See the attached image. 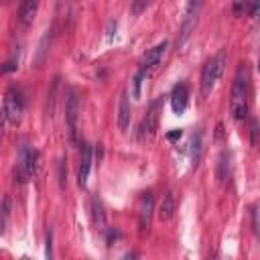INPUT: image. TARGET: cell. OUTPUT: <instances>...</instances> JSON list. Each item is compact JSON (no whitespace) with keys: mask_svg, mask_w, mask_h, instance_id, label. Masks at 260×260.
<instances>
[{"mask_svg":"<svg viewBox=\"0 0 260 260\" xmlns=\"http://www.w3.org/2000/svg\"><path fill=\"white\" fill-rule=\"evenodd\" d=\"M39 2L41 0H22L20 2V6H18V22L22 26H28L35 20V16L39 12Z\"/></svg>","mask_w":260,"mask_h":260,"instance_id":"cell-12","label":"cell"},{"mask_svg":"<svg viewBox=\"0 0 260 260\" xmlns=\"http://www.w3.org/2000/svg\"><path fill=\"white\" fill-rule=\"evenodd\" d=\"M8 215H10V197L6 195L4 201H2V228H4L6 221H8Z\"/></svg>","mask_w":260,"mask_h":260,"instance_id":"cell-18","label":"cell"},{"mask_svg":"<svg viewBox=\"0 0 260 260\" xmlns=\"http://www.w3.org/2000/svg\"><path fill=\"white\" fill-rule=\"evenodd\" d=\"M128 126H130V100H128V91H122L118 104V128L126 132Z\"/></svg>","mask_w":260,"mask_h":260,"instance_id":"cell-13","label":"cell"},{"mask_svg":"<svg viewBox=\"0 0 260 260\" xmlns=\"http://www.w3.org/2000/svg\"><path fill=\"white\" fill-rule=\"evenodd\" d=\"M225 59H228V53L225 49L217 51L211 59L205 61L203 69H201V95H209L215 81L221 77L223 73V65H225Z\"/></svg>","mask_w":260,"mask_h":260,"instance_id":"cell-2","label":"cell"},{"mask_svg":"<svg viewBox=\"0 0 260 260\" xmlns=\"http://www.w3.org/2000/svg\"><path fill=\"white\" fill-rule=\"evenodd\" d=\"M201 160V132H193L191 136V165L197 167Z\"/></svg>","mask_w":260,"mask_h":260,"instance_id":"cell-15","label":"cell"},{"mask_svg":"<svg viewBox=\"0 0 260 260\" xmlns=\"http://www.w3.org/2000/svg\"><path fill=\"white\" fill-rule=\"evenodd\" d=\"M2 114H4V122L6 124H16L20 120V114H22V95H20V91L16 87H10L4 93Z\"/></svg>","mask_w":260,"mask_h":260,"instance_id":"cell-5","label":"cell"},{"mask_svg":"<svg viewBox=\"0 0 260 260\" xmlns=\"http://www.w3.org/2000/svg\"><path fill=\"white\" fill-rule=\"evenodd\" d=\"M248 106H250V73L246 63H240L234 75L232 83V95H230V112L234 120H244L248 116Z\"/></svg>","mask_w":260,"mask_h":260,"instance_id":"cell-1","label":"cell"},{"mask_svg":"<svg viewBox=\"0 0 260 260\" xmlns=\"http://www.w3.org/2000/svg\"><path fill=\"white\" fill-rule=\"evenodd\" d=\"M258 10H260V0H254L252 2V8H250V14L254 16V14H258Z\"/></svg>","mask_w":260,"mask_h":260,"instance_id":"cell-22","label":"cell"},{"mask_svg":"<svg viewBox=\"0 0 260 260\" xmlns=\"http://www.w3.org/2000/svg\"><path fill=\"white\" fill-rule=\"evenodd\" d=\"M160 110H162V100L160 98L150 102V106H148V110H146V114L142 118V126H140L142 136H148V138L154 136L156 126H158V118H160Z\"/></svg>","mask_w":260,"mask_h":260,"instance_id":"cell-7","label":"cell"},{"mask_svg":"<svg viewBox=\"0 0 260 260\" xmlns=\"http://www.w3.org/2000/svg\"><path fill=\"white\" fill-rule=\"evenodd\" d=\"M77 114H79L77 95H75V91H69V93H67V102H65V120H67V128H69V138H71V142L77 140Z\"/></svg>","mask_w":260,"mask_h":260,"instance_id":"cell-8","label":"cell"},{"mask_svg":"<svg viewBox=\"0 0 260 260\" xmlns=\"http://www.w3.org/2000/svg\"><path fill=\"white\" fill-rule=\"evenodd\" d=\"M89 169H91V146L87 142H83L81 144V156H79V169H77V185L79 187L87 185Z\"/></svg>","mask_w":260,"mask_h":260,"instance_id":"cell-11","label":"cell"},{"mask_svg":"<svg viewBox=\"0 0 260 260\" xmlns=\"http://www.w3.org/2000/svg\"><path fill=\"white\" fill-rule=\"evenodd\" d=\"M171 108H173V112L177 114V116H181L185 110H187V104H189V87H187V83H177L175 87H173V91H171Z\"/></svg>","mask_w":260,"mask_h":260,"instance_id":"cell-10","label":"cell"},{"mask_svg":"<svg viewBox=\"0 0 260 260\" xmlns=\"http://www.w3.org/2000/svg\"><path fill=\"white\" fill-rule=\"evenodd\" d=\"M167 47H169V43L167 41H162V43H156L152 49H148L146 53H144V57L140 59V67H138V71L136 73H140V75H148L160 61H162V55H165V51H167Z\"/></svg>","mask_w":260,"mask_h":260,"instance_id":"cell-6","label":"cell"},{"mask_svg":"<svg viewBox=\"0 0 260 260\" xmlns=\"http://www.w3.org/2000/svg\"><path fill=\"white\" fill-rule=\"evenodd\" d=\"M51 242H53V234H51V230H49V232H47V248H45V256H47V258H51V256H53Z\"/></svg>","mask_w":260,"mask_h":260,"instance_id":"cell-20","label":"cell"},{"mask_svg":"<svg viewBox=\"0 0 260 260\" xmlns=\"http://www.w3.org/2000/svg\"><path fill=\"white\" fill-rule=\"evenodd\" d=\"M91 209H93V223L95 225H104V209H102V201L98 197L91 199Z\"/></svg>","mask_w":260,"mask_h":260,"instance_id":"cell-16","label":"cell"},{"mask_svg":"<svg viewBox=\"0 0 260 260\" xmlns=\"http://www.w3.org/2000/svg\"><path fill=\"white\" fill-rule=\"evenodd\" d=\"M250 134H252V146H258V142H260V126H258V122H256V120L252 122Z\"/></svg>","mask_w":260,"mask_h":260,"instance_id":"cell-19","label":"cell"},{"mask_svg":"<svg viewBox=\"0 0 260 260\" xmlns=\"http://www.w3.org/2000/svg\"><path fill=\"white\" fill-rule=\"evenodd\" d=\"M181 134H183L181 130H171V132L167 134V140H169V142H175V140H179V138H181Z\"/></svg>","mask_w":260,"mask_h":260,"instance_id":"cell-21","label":"cell"},{"mask_svg":"<svg viewBox=\"0 0 260 260\" xmlns=\"http://www.w3.org/2000/svg\"><path fill=\"white\" fill-rule=\"evenodd\" d=\"M37 169H39V152L32 146L22 144L20 150H18V162H16V169H14V177L20 183H24V181H28L37 175Z\"/></svg>","mask_w":260,"mask_h":260,"instance_id":"cell-3","label":"cell"},{"mask_svg":"<svg viewBox=\"0 0 260 260\" xmlns=\"http://www.w3.org/2000/svg\"><path fill=\"white\" fill-rule=\"evenodd\" d=\"M258 67H260V57H258Z\"/></svg>","mask_w":260,"mask_h":260,"instance_id":"cell-23","label":"cell"},{"mask_svg":"<svg viewBox=\"0 0 260 260\" xmlns=\"http://www.w3.org/2000/svg\"><path fill=\"white\" fill-rule=\"evenodd\" d=\"M150 2H152V0H132V14H134V16L142 14V12L148 8Z\"/></svg>","mask_w":260,"mask_h":260,"instance_id":"cell-17","label":"cell"},{"mask_svg":"<svg viewBox=\"0 0 260 260\" xmlns=\"http://www.w3.org/2000/svg\"><path fill=\"white\" fill-rule=\"evenodd\" d=\"M173 213H175V195H173V191L169 189V191L165 193V197H162V203H160V209H158V217H160L162 221H167V219L173 217Z\"/></svg>","mask_w":260,"mask_h":260,"instance_id":"cell-14","label":"cell"},{"mask_svg":"<svg viewBox=\"0 0 260 260\" xmlns=\"http://www.w3.org/2000/svg\"><path fill=\"white\" fill-rule=\"evenodd\" d=\"M152 211H154V195H152V191H144L140 197V207H138L140 232H148L150 221H152Z\"/></svg>","mask_w":260,"mask_h":260,"instance_id":"cell-9","label":"cell"},{"mask_svg":"<svg viewBox=\"0 0 260 260\" xmlns=\"http://www.w3.org/2000/svg\"><path fill=\"white\" fill-rule=\"evenodd\" d=\"M203 4L205 0H187V8H185V16H183V22H181V28H179V47H183L189 37L195 32V26L199 22V14L203 10Z\"/></svg>","mask_w":260,"mask_h":260,"instance_id":"cell-4","label":"cell"}]
</instances>
